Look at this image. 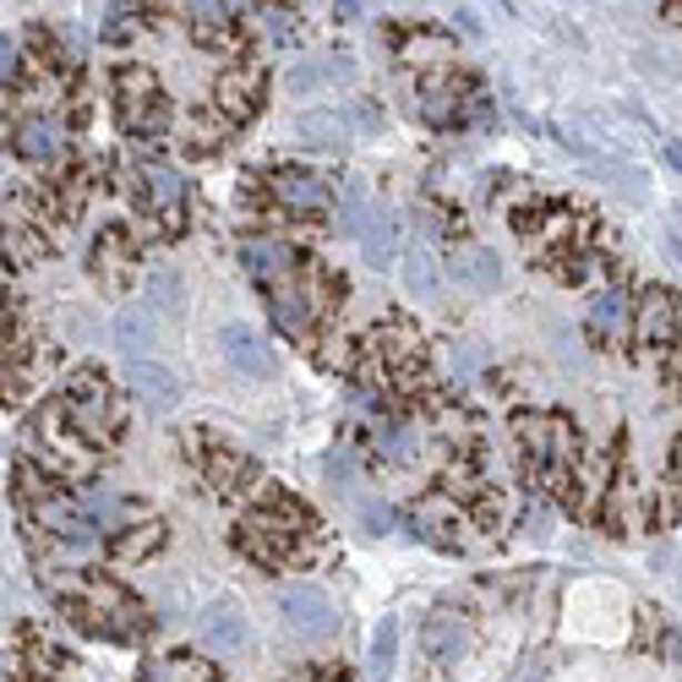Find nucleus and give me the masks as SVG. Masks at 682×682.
Returning <instances> with one entry per match:
<instances>
[{
  "label": "nucleus",
  "mask_w": 682,
  "mask_h": 682,
  "mask_svg": "<svg viewBox=\"0 0 682 682\" xmlns=\"http://www.w3.org/2000/svg\"><path fill=\"white\" fill-rule=\"evenodd\" d=\"M307 519L290 508V502H268V508H257L247 524H241V546H247L251 558L262 562H284V558H307Z\"/></svg>",
  "instance_id": "obj_1"
},
{
  "label": "nucleus",
  "mask_w": 682,
  "mask_h": 682,
  "mask_svg": "<svg viewBox=\"0 0 682 682\" xmlns=\"http://www.w3.org/2000/svg\"><path fill=\"white\" fill-rule=\"evenodd\" d=\"M513 437H519V448H524L530 470H535L541 481L562 487L568 464L579 459V453H573V427H568V421H558V415H524V421L513 427Z\"/></svg>",
  "instance_id": "obj_2"
},
{
  "label": "nucleus",
  "mask_w": 682,
  "mask_h": 682,
  "mask_svg": "<svg viewBox=\"0 0 682 682\" xmlns=\"http://www.w3.org/2000/svg\"><path fill=\"white\" fill-rule=\"evenodd\" d=\"M279 612H284V628H290V633H307V639L333 633V622H339V612H333V601H328L322 584H290V590L279 595Z\"/></svg>",
  "instance_id": "obj_3"
},
{
  "label": "nucleus",
  "mask_w": 682,
  "mask_h": 682,
  "mask_svg": "<svg viewBox=\"0 0 682 682\" xmlns=\"http://www.w3.org/2000/svg\"><path fill=\"white\" fill-rule=\"evenodd\" d=\"M633 339L644 350H666L672 339H682V307L672 290H650L639 311H633Z\"/></svg>",
  "instance_id": "obj_4"
},
{
  "label": "nucleus",
  "mask_w": 682,
  "mask_h": 682,
  "mask_svg": "<svg viewBox=\"0 0 682 682\" xmlns=\"http://www.w3.org/2000/svg\"><path fill=\"white\" fill-rule=\"evenodd\" d=\"M66 410H71V421H77L88 437H110L116 432V399H110V388H104L99 377H77V382H71Z\"/></svg>",
  "instance_id": "obj_5"
},
{
  "label": "nucleus",
  "mask_w": 682,
  "mask_h": 682,
  "mask_svg": "<svg viewBox=\"0 0 682 682\" xmlns=\"http://www.w3.org/2000/svg\"><path fill=\"white\" fill-rule=\"evenodd\" d=\"M415 535H421V541H432V546H448V552H459V546L470 541L464 513H459L448 497H437V492L415 508Z\"/></svg>",
  "instance_id": "obj_6"
},
{
  "label": "nucleus",
  "mask_w": 682,
  "mask_h": 682,
  "mask_svg": "<svg viewBox=\"0 0 682 682\" xmlns=\"http://www.w3.org/2000/svg\"><path fill=\"white\" fill-rule=\"evenodd\" d=\"M219 350H224V361H230L241 377H268L273 372V355H268L262 333L247 328V322H224V328H219Z\"/></svg>",
  "instance_id": "obj_7"
},
{
  "label": "nucleus",
  "mask_w": 682,
  "mask_h": 682,
  "mask_svg": "<svg viewBox=\"0 0 682 682\" xmlns=\"http://www.w3.org/2000/svg\"><path fill=\"white\" fill-rule=\"evenodd\" d=\"M126 382H131V393L148 399L153 410H175V399H181L175 372H170L164 361H153V355H131V361H126Z\"/></svg>",
  "instance_id": "obj_8"
},
{
  "label": "nucleus",
  "mask_w": 682,
  "mask_h": 682,
  "mask_svg": "<svg viewBox=\"0 0 682 682\" xmlns=\"http://www.w3.org/2000/svg\"><path fill=\"white\" fill-rule=\"evenodd\" d=\"M121 93H126V126H131V131H164L170 110H164V99L153 93L148 71H126Z\"/></svg>",
  "instance_id": "obj_9"
},
{
  "label": "nucleus",
  "mask_w": 682,
  "mask_h": 682,
  "mask_svg": "<svg viewBox=\"0 0 682 682\" xmlns=\"http://www.w3.org/2000/svg\"><path fill=\"white\" fill-rule=\"evenodd\" d=\"M241 262H247V273L257 284H279V279L295 273V251L284 241H273V235H247L241 241Z\"/></svg>",
  "instance_id": "obj_10"
},
{
  "label": "nucleus",
  "mask_w": 682,
  "mask_h": 682,
  "mask_svg": "<svg viewBox=\"0 0 682 682\" xmlns=\"http://www.w3.org/2000/svg\"><path fill=\"white\" fill-rule=\"evenodd\" d=\"M197 628H202V644H208V650H219V655H235V650H247V612H241L235 601H219V606H208Z\"/></svg>",
  "instance_id": "obj_11"
},
{
  "label": "nucleus",
  "mask_w": 682,
  "mask_h": 682,
  "mask_svg": "<svg viewBox=\"0 0 682 682\" xmlns=\"http://www.w3.org/2000/svg\"><path fill=\"white\" fill-rule=\"evenodd\" d=\"M268 317L290 333V339H307L311 328V284H268Z\"/></svg>",
  "instance_id": "obj_12"
},
{
  "label": "nucleus",
  "mask_w": 682,
  "mask_h": 682,
  "mask_svg": "<svg viewBox=\"0 0 682 682\" xmlns=\"http://www.w3.org/2000/svg\"><path fill=\"white\" fill-rule=\"evenodd\" d=\"M464 650H470V622L459 612H432V622H427V655L437 666H453V661H464Z\"/></svg>",
  "instance_id": "obj_13"
},
{
  "label": "nucleus",
  "mask_w": 682,
  "mask_h": 682,
  "mask_svg": "<svg viewBox=\"0 0 682 682\" xmlns=\"http://www.w3.org/2000/svg\"><path fill=\"white\" fill-rule=\"evenodd\" d=\"M273 197L290 208V213H317L322 202H328V187L311 175V170H273Z\"/></svg>",
  "instance_id": "obj_14"
},
{
  "label": "nucleus",
  "mask_w": 682,
  "mask_h": 682,
  "mask_svg": "<svg viewBox=\"0 0 682 682\" xmlns=\"http://www.w3.org/2000/svg\"><path fill=\"white\" fill-rule=\"evenodd\" d=\"M399 251H404L399 219H393V213H367V224H361V257H367L372 268H393Z\"/></svg>",
  "instance_id": "obj_15"
},
{
  "label": "nucleus",
  "mask_w": 682,
  "mask_h": 682,
  "mask_svg": "<svg viewBox=\"0 0 682 682\" xmlns=\"http://www.w3.org/2000/svg\"><path fill=\"white\" fill-rule=\"evenodd\" d=\"M628 328H633L628 295H622V290H601V295L590 301V339H601V344H618Z\"/></svg>",
  "instance_id": "obj_16"
},
{
  "label": "nucleus",
  "mask_w": 682,
  "mask_h": 682,
  "mask_svg": "<svg viewBox=\"0 0 682 682\" xmlns=\"http://www.w3.org/2000/svg\"><path fill=\"white\" fill-rule=\"evenodd\" d=\"M142 197H148V208H159L164 219H181V175L170 170V164H142Z\"/></svg>",
  "instance_id": "obj_17"
},
{
  "label": "nucleus",
  "mask_w": 682,
  "mask_h": 682,
  "mask_svg": "<svg viewBox=\"0 0 682 682\" xmlns=\"http://www.w3.org/2000/svg\"><path fill=\"white\" fill-rule=\"evenodd\" d=\"M295 137H301L307 148H317V153H339V148L350 142V126L339 121L333 110H307V116L295 121Z\"/></svg>",
  "instance_id": "obj_18"
},
{
  "label": "nucleus",
  "mask_w": 682,
  "mask_h": 682,
  "mask_svg": "<svg viewBox=\"0 0 682 682\" xmlns=\"http://www.w3.org/2000/svg\"><path fill=\"white\" fill-rule=\"evenodd\" d=\"M66 131L56 116H39V121H28L22 131H17V148H22V159H33V164H50L56 153H61Z\"/></svg>",
  "instance_id": "obj_19"
},
{
  "label": "nucleus",
  "mask_w": 682,
  "mask_h": 682,
  "mask_svg": "<svg viewBox=\"0 0 682 682\" xmlns=\"http://www.w3.org/2000/svg\"><path fill=\"white\" fill-rule=\"evenodd\" d=\"M202 470H208V481H213L219 492H241L251 481V459H241L235 448H208V453H202Z\"/></svg>",
  "instance_id": "obj_20"
},
{
  "label": "nucleus",
  "mask_w": 682,
  "mask_h": 682,
  "mask_svg": "<svg viewBox=\"0 0 682 682\" xmlns=\"http://www.w3.org/2000/svg\"><path fill=\"white\" fill-rule=\"evenodd\" d=\"M606 497H612V508H606V513H612V530H628V535H633V530H644V524H650L644 492H639L628 475H622L618 487H606Z\"/></svg>",
  "instance_id": "obj_21"
},
{
  "label": "nucleus",
  "mask_w": 682,
  "mask_h": 682,
  "mask_svg": "<svg viewBox=\"0 0 682 682\" xmlns=\"http://www.w3.org/2000/svg\"><path fill=\"white\" fill-rule=\"evenodd\" d=\"M453 273H459L470 290H497V284H502V257H497L492 247H470V251H459Z\"/></svg>",
  "instance_id": "obj_22"
},
{
  "label": "nucleus",
  "mask_w": 682,
  "mask_h": 682,
  "mask_svg": "<svg viewBox=\"0 0 682 682\" xmlns=\"http://www.w3.org/2000/svg\"><path fill=\"white\" fill-rule=\"evenodd\" d=\"M257 88H262L257 66H241V71H224V77H219V104H224V116H230V121H241V116L251 110Z\"/></svg>",
  "instance_id": "obj_23"
},
{
  "label": "nucleus",
  "mask_w": 682,
  "mask_h": 682,
  "mask_svg": "<svg viewBox=\"0 0 682 682\" xmlns=\"http://www.w3.org/2000/svg\"><path fill=\"white\" fill-rule=\"evenodd\" d=\"M415 448H421V437H415L410 421H382V427H377V453H382L388 464H410Z\"/></svg>",
  "instance_id": "obj_24"
},
{
  "label": "nucleus",
  "mask_w": 682,
  "mask_h": 682,
  "mask_svg": "<svg viewBox=\"0 0 682 682\" xmlns=\"http://www.w3.org/2000/svg\"><path fill=\"white\" fill-rule=\"evenodd\" d=\"M116 344H121L126 355H148V344H153V322H148V307H131L116 317Z\"/></svg>",
  "instance_id": "obj_25"
},
{
  "label": "nucleus",
  "mask_w": 682,
  "mask_h": 682,
  "mask_svg": "<svg viewBox=\"0 0 682 682\" xmlns=\"http://www.w3.org/2000/svg\"><path fill=\"white\" fill-rule=\"evenodd\" d=\"M142 301H148V311L175 317V311L187 307V290H181V279H175V273H153V279L142 284Z\"/></svg>",
  "instance_id": "obj_26"
},
{
  "label": "nucleus",
  "mask_w": 682,
  "mask_h": 682,
  "mask_svg": "<svg viewBox=\"0 0 682 682\" xmlns=\"http://www.w3.org/2000/svg\"><path fill=\"white\" fill-rule=\"evenodd\" d=\"M191 22H197V33L213 44V39L230 28V0H191Z\"/></svg>",
  "instance_id": "obj_27"
},
{
  "label": "nucleus",
  "mask_w": 682,
  "mask_h": 682,
  "mask_svg": "<svg viewBox=\"0 0 682 682\" xmlns=\"http://www.w3.org/2000/svg\"><path fill=\"white\" fill-rule=\"evenodd\" d=\"M393 655H399V622H377V639H372V678H388L393 672Z\"/></svg>",
  "instance_id": "obj_28"
},
{
  "label": "nucleus",
  "mask_w": 682,
  "mask_h": 682,
  "mask_svg": "<svg viewBox=\"0 0 682 682\" xmlns=\"http://www.w3.org/2000/svg\"><path fill=\"white\" fill-rule=\"evenodd\" d=\"M77 508H82L93 524H121V519H126V508L116 502V492H82V497H77Z\"/></svg>",
  "instance_id": "obj_29"
},
{
  "label": "nucleus",
  "mask_w": 682,
  "mask_h": 682,
  "mask_svg": "<svg viewBox=\"0 0 682 682\" xmlns=\"http://www.w3.org/2000/svg\"><path fill=\"white\" fill-rule=\"evenodd\" d=\"M339 77H350V66H295L290 71V88L295 93H311V88H322V82H339Z\"/></svg>",
  "instance_id": "obj_30"
},
{
  "label": "nucleus",
  "mask_w": 682,
  "mask_h": 682,
  "mask_svg": "<svg viewBox=\"0 0 682 682\" xmlns=\"http://www.w3.org/2000/svg\"><path fill=\"white\" fill-rule=\"evenodd\" d=\"M678 519H682V481H678V475H666L661 502L650 508V524H678Z\"/></svg>",
  "instance_id": "obj_31"
},
{
  "label": "nucleus",
  "mask_w": 682,
  "mask_h": 682,
  "mask_svg": "<svg viewBox=\"0 0 682 682\" xmlns=\"http://www.w3.org/2000/svg\"><path fill=\"white\" fill-rule=\"evenodd\" d=\"M459 99H464L459 88H432V93H427V104H421V116H427V121H442V126H448L453 116H459V110H453Z\"/></svg>",
  "instance_id": "obj_32"
},
{
  "label": "nucleus",
  "mask_w": 682,
  "mask_h": 682,
  "mask_svg": "<svg viewBox=\"0 0 682 682\" xmlns=\"http://www.w3.org/2000/svg\"><path fill=\"white\" fill-rule=\"evenodd\" d=\"M404 273H410V290H415V295H432L437 290V273H432V257H427V251H410V257H404Z\"/></svg>",
  "instance_id": "obj_33"
},
{
  "label": "nucleus",
  "mask_w": 682,
  "mask_h": 682,
  "mask_svg": "<svg viewBox=\"0 0 682 682\" xmlns=\"http://www.w3.org/2000/svg\"><path fill=\"white\" fill-rule=\"evenodd\" d=\"M148 678H213V672L202 661H191V655H170V661H153Z\"/></svg>",
  "instance_id": "obj_34"
},
{
  "label": "nucleus",
  "mask_w": 682,
  "mask_h": 682,
  "mask_svg": "<svg viewBox=\"0 0 682 682\" xmlns=\"http://www.w3.org/2000/svg\"><path fill=\"white\" fill-rule=\"evenodd\" d=\"M344 224H350V235H361V224H367V197L355 187L344 191Z\"/></svg>",
  "instance_id": "obj_35"
},
{
  "label": "nucleus",
  "mask_w": 682,
  "mask_h": 682,
  "mask_svg": "<svg viewBox=\"0 0 682 682\" xmlns=\"http://www.w3.org/2000/svg\"><path fill=\"white\" fill-rule=\"evenodd\" d=\"M11 77H17V39L0 33V82H11Z\"/></svg>",
  "instance_id": "obj_36"
},
{
  "label": "nucleus",
  "mask_w": 682,
  "mask_h": 682,
  "mask_svg": "<svg viewBox=\"0 0 682 682\" xmlns=\"http://www.w3.org/2000/svg\"><path fill=\"white\" fill-rule=\"evenodd\" d=\"M672 475H678V481H682V437H678V442H672Z\"/></svg>",
  "instance_id": "obj_37"
},
{
  "label": "nucleus",
  "mask_w": 682,
  "mask_h": 682,
  "mask_svg": "<svg viewBox=\"0 0 682 682\" xmlns=\"http://www.w3.org/2000/svg\"><path fill=\"white\" fill-rule=\"evenodd\" d=\"M666 159H672V164L682 170V142H666Z\"/></svg>",
  "instance_id": "obj_38"
},
{
  "label": "nucleus",
  "mask_w": 682,
  "mask_h": 682,
  "mask_svg": "<svg viewBox=\"0 0 682 682\" xmlns=\"http://www.w3.org/2000/svg\"><path fill=\"white\" fill-rule=\"evenodd\" d=\"M672 377H678V388H682V350L672 355Z\"/></svg>",
  "instance_id": "obj_39"
},
{
  "label": "nucleus",
  "mask_w": 682,
  "mask_h": 682,
  "mask_svg": "<svg viewBox=\"0 0 682 682\" xmlns=\"http://www.w3.org/2000/svg\"><path fill=\"white\" fill-rule=\"evenodd\" d=\"M0 191H6V175H0Z\"/></svg>",
  "instance_id": "obj_40"
}]
</instances>
